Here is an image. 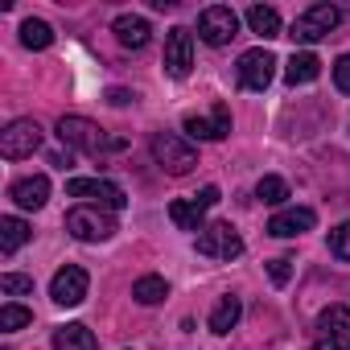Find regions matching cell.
<instances>
[{"label":"cell","instance_id":"cell-1","mask_svg":"<svg viewBox=\"0 0 350 350\" xmlns=\"http://www.w3.org/2000/svg\"><path fill=\"white\" fill-rule=\"evenodd\" d=\"M58 140L70 144V148H79V152H87V157H111V152H124V148H128L124 136L103 132V128H99L95 120H87V116H62V120H58Z\"/></svg>","mask_w":350,"mask_h":350},{"label":"cell","instance_id":"cell-2","mask_svg":"<svg viewBox=\"0 0 350 350\" xmlns=\"http://www.w3.org/2000/svg\"><path fill=\"white\" fill-rule=\"evenodd\" d=\"M148 148H152V161L165 173H173V178H182V173H190L198 165V148L186 136H178V132H157Z\"/></svg>","mask_w":350,"mask_h":350},{"label":"cell","instance_id":"cell-3","mask_svg":"<svg viewBox=\"0 0 350 350\" xmlns=\"http://www.w3.org/2000/svg\"><path fill=\"white\" fill-rule=\"evenodd\" d=\"M338 25H342V9H338V5H309V9L293 21L288 38H293V42H301V46H313V42L329 38Z\"/></svg>","mask_w":350,"mask_h":350},{"label":"cell","instance_id":"cell-4","mask_svg":"<svg viewBox=\"0 0 350 350\" xmlns=\"http://www.w3.org/2000/svg\"><path fill=\"white\" fill-rule=\"evenodd\" d=\"M66 231L79 239V243H103L116 235V219L99 206H75L66 215Z\"/></svg>","mask_w":350,"mask_h":350},{"label":"cell","instance_id":"cell-5","mask_svg":"<svg viewBox=\"0 0 350 350\" xmlns=\"http://www.w3.org/2000/svg\"><path fill=\"white\" fill-rule=\"evenodd\" d=\"M66 194L70 198H91V206H99V211H124L128 206L124 190L116 182H107V178H70Z\"/></svg>","mask_w":350,"mask_h":350},{"label":"cell","instance_id":"cell-6","mask_svg":"<svg viewBox=\"0 0 350 350\" xmlns=\"http://www.w3.org/2000/svg\"><path fill=\"white\" fill-rule=\"evenodd\" d=\"M38 148H42V124L38 120H13L0 132V157H9V161L33 157Z\"/></svg>","mask_w":350,"mask_h":350},{"label":"cell","instance_id":"cell-7","mask_svg":"<svg viewBox=\"0 0 350 350\" xmlns=\"http://www.w3.org/2000/svg\"><path fill=\"white\" fill-rule=\"evenodd\" d=\"M198 256H206V260H235V256H243V239H239V231L231 223H211V227L198 231Z\"/></svg>","mask_w":350,"mask_h":350},{"label":"cell","instance_id":"cell-8","mask_svg":"<svg viewBox=\"0 0 350 350\" xmlns=\"http://www.w3.org/2000/svg\"><path fill=\"white\" fill-rule=\"evenodd\" d=\"M198 38H202L206 46H227L231 38H239V17H235V9H227V5L202 9V13H198Z\"/></svg>","mask_w":350,"mask_h":350},{"label":"cell","instance_id":"cell-9","mask_svg":"<svg viewBox=\"0 0 350 350\" xmlns=\"http://www.w3.org/2000/svg\"><path fill=\"white\" fill-rule=\"evenodd\" d=\"M190 66H194V33L182 29V25H173L165 33V70L173 79H186Z\"/></svg>","mask_w":350,"mask_h":350},{"label":"cell","instance_id":"cell-10","mask_svg":"<svg viewBox=\"0 0 350 350\" xmlns=\"http://www.w3.org/2000/svg\"><path fill=\"white\" fill-rule=\"evenodd\" d=\"M87 288H91V280H87V272L79 268V264H66V268H58L54 272V280H50V297H54V305H83L87 301Z\"/></svg>","mask_w":350,"mask_h":350},{"label":"cell","instance_id":"cell-11","mask_svg":"<svg viewBox=\"0 0 350 350\" xmlns=\"http://www.w3.org/2000/svg\"><path fill=\"white\" fill-rule=\"evenodd\" d=\"M276 79V58L260 46V50H247L243 58H239V83L247 87V91H264L268 83Z\"/></svg>","mask_w":350,"mask_h":350},{"label":"cell","instance_id":"cell-12","mask_svg":"<svg viewBox=\"0 0 350 350\" xmlns=\"http://www.w3.org/2000/svg\"><path fill=\"white\" fill-rule=\"evenodd\" d=\"M313 223H317V215H313L309 206H288V211H280V215L268 219V235H276V239H293V235L313 231Z\"/></svg>","mask_w":350,"mask_h":350},{"label":"cell","instance_id":"cell-13","mask_svg":"<svg viewBox=\"0 0 350 350\" xmlns=\"http://www.w3.org/2000/svg\"><path fill=\"white\" fill-rule=\"evenodd\" d=\"M9 198H13L21 211H42V206L50 202V178H46V173H33V178H21V182H13Z\"/></svg>","mask_w":350,"mask_h":350},{"label":"cell","instance_id":"cell-14","mask_svg":"<svg viewBox=\"0 0 350 350\" xmlns=\"http://www.w3.org/2000/svg\"><path fill=\"white\" fill-rule=\"evenodd\" d=\"M111 33H116L120 46H128V50H144L148 38H152V25H148L144 17H136V13H120V17L111 21Z\"/></svg>","mask_w":350,"mask_h":350},{"label":"cell","instance_id":"cell-15","mask_svg":"<svg viewBox=\"0 0 350 350\" xmlns=\"http://www.w3.org/2000/svg\"><path fill=\"white\" fill-rule=\"evenodd\" d=\"M182 128H186L194 140H223V136L231 132V111H227V103H219L211 120H202V116H186Z\"/></svg>","mask_w":350,"mask_h":350},{"label":"cell","instance_id":"cell-16","mask_svg":"<svg viewBox=\"0 0 350 350\" xmlns=\"http://www.w3.org/2000/svg\"><path fill=\"white\" fill-rule=\"evenodd\" d=\"M29 239H33V227H29L25 219H17V215L0 219V252H5V256L21 252V247H25Z\"/></svg>","mask_w":350,"mask_h":350},{"label":"cell","instance_id":"cell-17","mask_svg":"<svg viewBox=\"0 0 350 350\" xmlns=\"http://www.w3.org/2000/svg\"><path fill=\"white\" fill-rule=\"evenodd\" d=\"M54 350H99V342H95V334L87 325L70 321V325L54 329Z\"/></svg>","mask_w":350,"mask_h":350},{"label":"cell","instance_id":"cell-18","mask_svg":"<svg viewBox=\"0 0 350 350\" xmlns=\"http://www.w3.org/2000/svg\"><path fill=\"white\" fill-rule=\"evenodd\" d=\"M247 29H252L256 38L272 42V38H280V13H276L272 5H252V9H247Z\"/></svg>","mask_w":350,"mask_h":350},{"label":"cell","instance_id":"cell-19","mask_svg":"<svg viewBox=\"0 0 350 350\" xmlns=\"http://www.w3.org/2000/svg\"><path fill=\"white\" fill-rule=\"evenodd\" d=\"M321 75V62H317V54H293L288 58V66H284V83L288 87H305V83H313Z\"/></svg>","mask_w":350,"mask_h":350},{"label":"cell","instance_id":"cell-20","mask_svg":"<svg viewBox=\"0 0 350 350\" xmlns=\"http://www.w3.org/2000/svg\"><path fill=\"white\" fill-rule=\"evenodd\" d=\"M202 215H206V206H198L194 198H178V202H169V219L178 223V231H202L206 223H202Z\"/></svg>","mask_w":350,"mask_h":350},{"label":"cell","instance_id":"cell-21","mask_svg":"<svg viewBox=\"0 0 350 350\" xmlns=\"http://www.w3.org/2000/svg\"><path fill=\"white\" fill-rule=\"evenodd\" d=\"M239 317H243L239 297H223V301L215 305V313H211V334H231V329L239 325Z\"/></svg>","mask_w":350,"mask_h":350},{"label":"cell","instance_id":"cell-22","mask_svg":"<svg viewBox=\"0 0 350 350\" xmlns=\"http://www.w3.org/2000/svg\"><path fill=\"white\" fill-rule=\"evenodd\" d=\"M317 329H321V334H334V338H350V309H346V305H329V309H321Z\"/></svg>","mask_w":350,"mask_h":350},{"label":"cell","instance_id":"cell-23","mask_svg":"<svg viewBox=\"0 0 350 350\" xmlns=\"http://www.w3.org/2000/svg\"><path fill=\"white\" fill-rule=\"evenodd\" d=\"M21 46H25V50H50V46H54V29H50L46 21L29 17V21L21 25Z\"/></svg>","mask_w":350,"mask_h":350},{"label":"cell","instance_id":"cell-24","mask_svg":"<svg viewBox=\"0 0 350 350\" xmlns=\"http://www.w3.org/2000/svg\"><path fill=\"white\" fill-rule=\"evenodd\" d=\"M132 297H136L140 305H161V301L169 297V284H165V276H140V280L132 284Z\"/></svg>","mask_w":350,"mask_h":350},{"label":"cell","instance_id":"cell-25","mask_svg":"<svg viewBox=\"0 0 350 350\" xmlns=\"http://www.w3.org/2000/svg\"><path fill=\"white\" fill-rule=\"evenodd\" d=\"M256 198H260L264 206H280V202L288 198V182L276 178V173H268V178H260V186H256Z\"/></svg>","mask_w":350,"mask_h":350},{"label":"cell","instance_id":"cell-26","mask_svg":"<svg viewBox=\"0 0 350 350\" xmlns=\"http://www.w3.org/2000/svg\"><path fill=\"white\" fill-rule=\"evenodd\" d=\"M29 321H33V313H29L25 305H13V301H9L5 309H0V329H25Z\"/></svg>","mask_w":350,"mask_h":350},{"label":"cell","instance_id":"cell-27","mask_svg":"<svg viewBox=\"0 0 350 350\" xmlns=\"http://www.w3.org/2000/svg\"><path fill=\"white\" fill-rule=\"evenodd\" d=\"M0 293H9V297L33 293V276H17V272H5V276H0Z\"/></svg>","mask_w":350,"mask_h":350},{"label":"cell","instance_id":"cell-28","mask_svg":"<svg viewBox=\"0 0 350 350\" xmlns=\"http://www.w3.org/2000/svg\"><path fill=\"white\" fill-rule=\"evenodd\" d=\"M329 252H334L338 260H350V223H342V227L329 235Z\"/></svg>","mask_w":350,"mask_h":350},{"label":"cell","instance_id":"cell-29","mask_svg":"<svg viewBox=\"0 0 350 350\" xmlns=\"http://www.w3.org/2000/svg\"><path fill=\"white\" fill-rule=\"evenodd\" d=\"M334 87H338L342 95H350V54H342V58L334 62Z\"/></svg>","mask_w":350,"mask_h":350},{"label":"cell","instance_id":"cell-30","mask_svg":"<svg viewBox=\"0 0 350 350\" xmlns=\"http://www.w3.org/2000/svg\"><path fill=\"white\" fill-rule=\"evenodd\" d=\"M268 276H272V284H288V276H293V260H268Z\"/></svg>","mask_w":350,"mask_h":350},{"label":"cell","instance_id":"cell-31","mask_svg":"<svg viewBox=\"0 0 350 350\" xmlns=\"http://www.w3.org/2000/svg\"><path fill=\"white\" fill-rule=\"evenodd\" d=\"M309 350H350V338H334V334H321Z\"/></svg>","mask_w":350,"mask_h":350},{"label":"cell","instance_id":"cell-32","mask_svg":"<svg viewBox=\"0 0 350 350\" xmlns=\"http://www.w3.org/2000/svg\"><path fill=\"white\" fill-rule=\"evenodd\" d=\"M194 202H198V206H206V211H211V206H215V202H219V186H202V190H198V194H194Z\"/></svg>","mask_w":350,"mask_h":350},{"label":"cell","instance_id":"cell-33","mask_svg":"<svg viewBox=\"0 0 350 350\" xmlns=\"http://www.w3.org/2000/svg\"><path fill=\"white\" fill-rule=\"evenodd\" d=\"M132 99H136L132 91H120V87H111V91H107V103H116V107H124V103H132Z\"/></svg>","mask_w":350,"mask_h":350}]
</instances>
